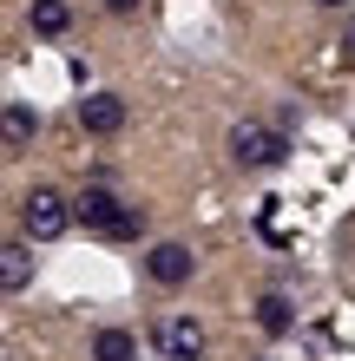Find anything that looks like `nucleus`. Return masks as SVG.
I'll return each instance as SVG.
<instances>
[{"mask_svg": "<svg viewBox=\"0 0 355 361\" xmlns=\"http://www.w3.org/2000/svg\"><path fill=\"white\" fill-rule=\"evenodd\" d=\"M342 53L355 59V20H349V27H342Z\"/></svg>", "mask_w": 355, "mask_h": 361, "instance_id": "12", "label": "nucleus"}, {"mask_svg": "<svg viewBox=\"0 0 355 361\" xmlns=\"http://www.w3.org/2000/svg\"><path fill=\"white\" fill-rule=\"evenodd\" d=\"M138 7V0H106V13H132Z\"/></svg>", "mask_w": 355, "mask_h": 361, "instance_id": "13", "label": "nucleus"}, {"mask_svg": "<svg viewBox=\"0 0 355 361\" xmlns=\"http://www.w3.org/2000/svg\"><path fill=\"white\" fill-rule=\"evenodd\" d=\"M79 125H86L92 138H112L125 125V99L119 92H86V99H79Z\"/></svg>", "mask_w": 355, "mask_h": 361, "instance_id": "6", "label": "nucleus"}, {"mask_svg": "<svg viewBox=\"0 0 355 361\" xmlns=\"http://www.w3.org/2000/svg\"><path fill=\"white\" fill-rule=\"evenodd\" d=\"M92 361H138L132 329H99V335H92Z\"/></svg>", "mask_w": 355, "mask_h": 361, "instance_id": "8", "label": "nucleus"}, {"mask_svg": "<svg viewBox=\"0 0 355 361\" xmlns=\"http://www.w3.org/2000/svg\"><path fill=\"white\" fill-rule=\"evenodd\" d=\"M257 322H263V335H289V329H296L289 295H263V302H257Z\"/></svg>", "mask_w": 355, "mask_h": 361, "instance_id": "11", "label": "nucleus"}, {"mask_svg": "<svg viewBox=\"0 0 355 361\" xmlns=\"http://www.w3.org/2000/svg\"><path fill=\"white\" fill-rule=\"evenodd\" d=\"M66 27H73V7H66V0H33V33L40 39H59Z\"/></svg>", "mask_w": 355, "mask_h": 361, "instance_id": "9", "label": "nucleus"}, {"mask_svg": "<svg viewBox=\"0 0 355 361\" xmlns=\"http://www.w3.org/2000/svg\"><path fill=\"white\" fill-rule=\"evenodd\" d=\"M33 132H40V112H33V105H0V145H7V152L33 145Z\"/></svg>", "mask_w": 355, "mask_h": 361, "instance_id": "7", "label": "nucleus"}, {"mask_svg": "<svg viewBox=\"0 0 355 361\" xmlns=\"http://www.w3.org/2000/svg\"><path fill=\"white\" fill-rule=\"evenodd\" d=\"M191 250L184 243H152V257H145V276L152 283H164V289H178V283H191Z\"/></svg>", "mask_w": 355, "mask_h": 361, "instance_id": "5", "label": "nucleus"}, {"mask_svg": "<svg viewBox=\"0 0 355 361\" xmlns=\"http://www.w3.org/2000/svg\"><path fill=\"white\" fill-rule=\"evenodd\" d=\"M283 152H289V138L277 132V125L243 118L237 132H231V158L243 164V171H270V164H283Z\"/></svg>", "mask_w": 355, "mask_h": 361, "instance_id": "3", "label": "nucleus"}, {"mask_svg": "<svg viewBox=\"0 0 355 361\" xmlns=\"http://www.w3.org/2000/svg\"><path fill=\"white\" fill-rule=\"evenodd\" d=\"M33 283V257L20 243H0V289H27Z\"/></svg>", "mask_w": 355, "mask_h": 361, "instance_id": "10", "label": "nucleus"}, {"mask_svg": "<svg viewBox=\"0 0 355 361\" xmlns=\"http://www.w3.org/2000/svg\"><path fill=\"white\" fill-rule=\"evenodd\" d=\"M158 355H164V361H198V355H204V329L191 322V315L158 322Z\"/></svg>", "mask_w": 355, "mask_h": 361, "instance_id": "4", "label": "nucleus"}, {"mask_svg": "<svg viewBox=\"0 0 355 361\" xmlns=\"http://www.w3.org/2000/svg\"><path fill=\"white\" fill-rule=\"evenodd\" d=\"M73 224L99 230V237H138V230H145V217H138L132 204H119L106 184H86V190L73 197Z\"/></svg>", "mask_w": 355, "mask_h": 361, "instance_id": "1", "label": "nucleus"}, {"mask_svg": "<svg viewBox=\"0 0 355 361\" xmlns=\"http://www.w3.org/2000/svg\"><path fill=\"white\" fill-rule=\"evenodd\" d=\"M20 224H27L33 243H53V237H66V230H73V204L59 197L53 184H40V190H27V204H20Z\"/></svg>", "mask_w": 355, "mask_h": 361, "instance_id": "2", "label": "nucleus"}, {"mask_svg": "<svg viewBox=\"0 0 355 361\" xmlns=\"http://www.w3.org/2000/svg\"><path fill=\"white\" fill-rule=\"evenodd\" d=\"M316 7H342V0H316Z\"/></svg>", "mask_w": 355, "mask_h": 361, "instance_id": "14", "label": "nucleus"}]
</instances>
